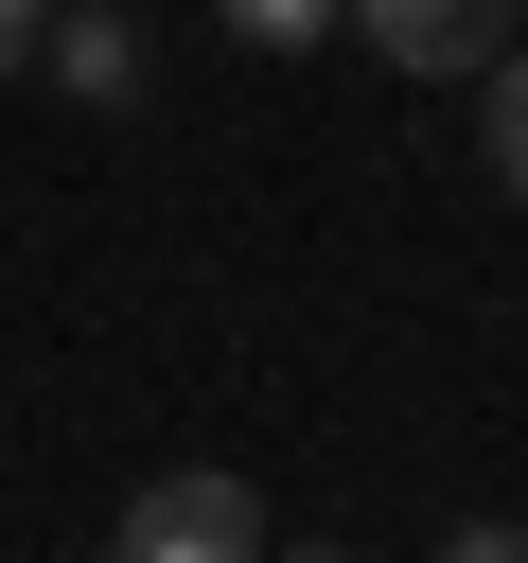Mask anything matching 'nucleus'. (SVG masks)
<instances>
[{"label":"nucleus","mask_w":528,"mask_h":563,"mask_svg":"<svg viewBox=\"0 0 528 563\" xmlns=\"http://www.w3.org/2000/svg\"><path fill=\"white\" fill-rule=\"evenodd\" d=\"M35 53L70 70V106H141V35L123 18H35Z\"/></svg>","instance_id":"nucleus-3"},{"label":"nucleus","mask_w":528,"mask_h":563,"mask_svg":"<svg viewBox=\"0 0 528 563\" xmlns=\"http://www.w3.org/2000/svg\"><path fill=\"white\" fill-rule=\"evenodd\" d=\"M493 194H528V53H493Z\"/></svg>","instance_id":"nucleus-5"},{"label":"nucleus","mask_w":528,"mask_h":563,"mask_svg":"<svg viewBox=\"0 0 528 563\" xmlns=\"http://www.w3.org/2000/svg\"><path fill=\"white\" fill-rule=\"evenodd\" d=\"M317 563H334V545H317Z\"/></svg>","instance_id":"nucleus-8"},{"label":"nucleus","mask_w":528,"mask_h":563,"mask_svg":"<svg viewBox=\"0 0 528 563\" xmlns=\"http://www.w3.org/2000/svg\"><path fill=\"white\" fill-rule=\"evenodd\" d=\"M493 18H510V0H352V35H370L387 70H493Z\"/></svg>","instance_id":"nucleus-2"},{"label":"nucleus","mask_w":528,"mask_h":563,"mask_svg":"<svg viewBox=\"0 0 528 563\" xmlns=\"http://www.w3.org/2000/svg\"><path fill=\"white\" fill-rule=\"evenodd\" d=\"M35 18H53V0H0V70H35Z\"/></svg>","instance_id":"nucleus-7"},{"label":"nucleus","mask_w":528,"mask_h":563,"mask_svg":"<svg viewBox=\"0 0 528 563\" xmlns=\"http://www.w3.org/2000/svg\"><path fill=\"white\" fill-rule=\"evenodd\" d=\"M123 563H264L246 475H141L123 493Z\"/></svg>","instance_id":"nucleus-1"},{"label":"nucleus","mask_w":528,"mask_h":563,"mask_svg":"<svg viewBox=\"0 0 528 563\" xmlns=\"http://www.w3.org/2000/svg\"><path fill=\"white\" fill-rule=\"evenodd\" d=\"M334 18H352V0H229V35H246V53H317Z\"/></svg>","instance_id":"nucleus-4"},{"label":"nucleus","mask_w":528,"mask_h":563,"mask_svg":"<svg viewBox=\"0 0 528 563\" xmlns=\"http://www.w3.org/2000/svg\"><path fill=\"white\" fill-rule=\"evenodd\" d=\"M440 563H528V528H458V545H440Z\"/></svg>","instance_id":"nucleus-6"}]
</instances>
